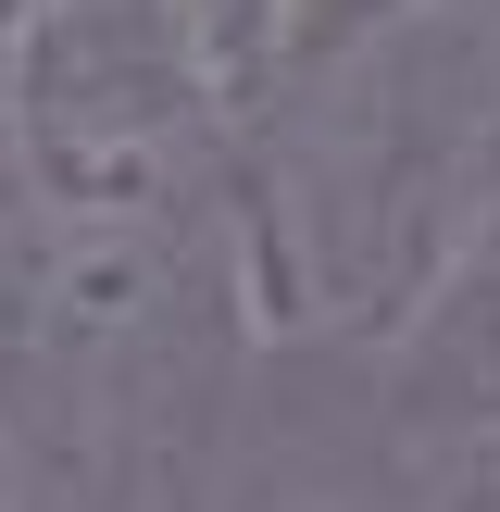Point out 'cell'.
<instances>
[{
  "label": "cell",
  "mask_w": 500,
  "mask_h": 512,
  "mask_svg": "<svg viewBox=\"0 0 500 512\" xmlns=\"http://www.w3.org/2000/svg\"><path fill=\"white\" fill-rule=\"evenodd\" d=\"M238 100L175 0H38L0 38V175L38 225H175Z\"/></svg>",
  "instance_id": "cell-1"
},
{
  "label": "cell",
  "mask_w": 500,
  "mask_h": 512,
  "mask_svg": "<svg viewBox=\"0 0 500 512\" xmlns=\"http://www.w3.org/2000/svg\"><path fill=\"white\" fill-rule=\"evenodd\" d=\"M388 438L400 475H450L500 450V213L438 263V288L388 325Z\"/></svg>",
  "instance_id": "cell-2"
},
{
  "label": "cell",
  "mask_w": 500,
  "mask_h": 512,
  "mask_svg": "<svg viewBox=\"0 0 500 512\" xmlns=\"http://www.w3.org/2000/svg\"><path fill=\"white\" fill-rule=\"evenodd\" d=\"M200 38V63L225 75V100H238V125L275 113V50H288V0H175Z\"/></svg>",
  "instance_id": "cell-3"
},
{
  "label": "cell",
  "mask_w": 500,
  "mask_h": 512,
  "mask_svg": "<svg viewBox=\"0 0 500 512\" xmlns=\"http://www.w3.org/2000/svg\"><path fill=\"white\" fill-rule=\"evenodd\" d=\"M438 0H288V50H275V100L313 88V75H338L350 50L400 38V25H425Z\"/></svg>",
  "instance_id": "cell-4"
},
{
  "label": "cell",
  "mask_w": 500,
  "mask_h": 512,
  "mask_svg": "<svg viewBox=\"0 0 500 512\" xmlns=\"http://www.w3.org/2000/svg\"><path fill=\"white\" fill-rule=\"evenodd\" d=\"M413 512H500V450L450 463V475H413Z\"/></svg>",
  "instance_id": "cell-5"
},
{
  "label": "cell",
  "mask_w": 500,
  "mask_h": 512,
  "mask_svg": "<svg viewBox=\"0 0 500 512\" xmlns=\"http://www.w3.org/2000/svg\"><path fill=\"white\" fill-rule=\"evenodd\" d=\"M250 512H375V500H363V488H263Z\"/></svg>",
  "instance_id": "cell-6"
},
{
  "label": "cell",
  "mask_w": 500,
  "mask_h": 512,
  "mask_svg": "<svg viewBox=\"0 0 500 512\" xmlns=\"http://www.w3.org/2000/svg\"><path fill=\"white\" fill-rule=\"evenodd\" d=\"M0 512H25V463H13V425H0Z\"/></svg>",
  "instance_id": "cell-7"
},
{
  "label": "cell",
  "mask_w": 500,
  "mask_h": 512,
  "mask_svg": "<svg viewBox=\"0 0 500 512\" xmlns=\"http://www.w3.org/2000/svg\"><path fill=\"white\" fill-rule=\"evenodd\" d=\"M25 13H38V0H0V38H13V25H25Z\"/></svg>",
  "instance_id": "cell-8"
}]
</instances>
